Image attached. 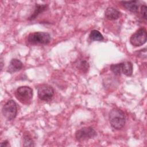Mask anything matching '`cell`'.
Returning <instances> with one entry per match:
<instances>
[{"mask_svg": "<svg viewBox=\"0 0 147 147\" xmlns=\"http://www.w3.org/2000/svg\"><path fill=\"white\" fill-rule=\"evenodd\" d=\"M109 119L113 129L119 130L122 129L125 123V115L124 112L118 107L111 109L109 113Z\"/></svg>", "mask_w": 147, "mask_h": 147, "instance_id": "1", "label": "cell"}, {"mask_svg": "<svg viewBox=\"0 0 147 147\" xmlns=\"http://www.w3.org/2000/svg\"><path fill=\"white\" fill-rule=\"evenodd\" d=\"M33 94L32 88L26 86L18 87L14 93L16 98L24 105H29L31 103Z\"/></svg>", "mask_w": 147, "mask_h": 147, "instance_id": "2", "label": "cell"}, {"mask_svg": "<svg viewBox=\"0 0 147 147\" xmlns=\"http://www.w3.org/2000/svg\"><path fill=\"white\" fill-rule=\"evenodd\" d=\"M51 35L47 32H36L30 33L28 36V42L31 44H48L51 41Z\"/></svg>", "mask_w": 147, "mask_h": 147, "instance_id": "3", "label": "cell"}, {"mask_svg": "<svg viewBox=\"0 0 147 147\" xmlns=\"http://www.w3.org/2000/svg\"><path fill=\"white\" fill-rule=\"evenodd\" d=\"M3 115L9 121L14 119L17 114V106L13 100H7L2 109Z\"/></svg>", "mask_w": 147, "mask_h": 147, "instance_id": "4", "label": "cell"}, {"mask_svg": "<svg viewBox=\"0 0 147 147\" xmlns=\"http://www.w3.org/2000/svg\"><path fill=\"white\" fill-rule=\"evenodd\" d=\"M146 30L144 28L138 29L130 38V44L134 47H140L144 45L146 42Z\"/></svg>", "mask_w": 147, "mask_h": 147, "instance_id": "5", "label": "cell"}, {"mask_svg": "<svg viewBox=\"0 0 147 147\" xmlns=\"http://www.w3.org/2000/svg\"><path fill=\"white\" fill-rule=\"evenodd\" d=\"M96 136V132L91 126L81 128L75 132V138L79 141H83L92 138Z\"/></svg>", "mask_w": 147, "mask_h": 147, "instance_id": "6", "label": "cell"}, {"mask_svg": "<svg viewBox=\"0 0 147 147\" xmlns=\"http://www.w3.org/2000/svg\"><path fill=\"white\" fill-rule=\"evenodd\" d=\"M54 90L48 84H41L37 88L38 98L44 101H50L54 95Z\"/></svg>", "mask_w": 147, "mask_h": 147, "instance_id": "7", "label": "cell"}, {"mask_svg": "<svg viewBox=\"0 0 147 147\" xmlns=\"http://www.w3.org/2000/svg\"><path fill=\"white\" fill-rule=\"evenodd\" d=\"M121 74H123L126 76H130L133 71V66L130 61H125L119 63Z\"/></svg>", "mask_w": 147, "mask_h": 147, "instance_id": "8", "label": "cell"}, {"mask_svg": "<svg viewBox=\"0 0 147 147\" xmlns=\"http://www.w3.org/2000/svg\"><path fill=\"white\" fill-rule=\"evenodd\" d=\"M121 16L119 11L113 7H108L105 12V17L109 20H116Z\"/></svg>", "mask_w": 147, "mask_h": 147, "instance_id": "9", "label": "cell"}, {"mask_svg": "<svg viewBox=\"0 0 147 147\" xmlns=\"http://www.w3.org/2000/svg\"><path fill=\"white\" fill-rule=\"evenodd\" d=\"M23 67L22 63L17 59H13L11 60L7 72H9L10 74H12L15 72H17L22 69Z\"/></svg>", "mask_w": 147, "mask_h": 147, "instance_id": "10", "label": "cell"}, {"mask_svg": "<svg viewBox=\"0 0 147 147\" xmlns=\"http://www.w3.org/2000/svg\"><path fill=\"white\" fill-rule=\"evenodd\" d=\"M121 3L130 11L133 13H137L139 8V2L138 1H121Z\"/></svg>", "mask_w": 147, "mask_h": 147, "instance_id": "11", "label": "cell"}, {"mask_svg": "<svg viewBox=\"0 0 147 147\" xmlns=\"http://www.w3.org/2000/svg\"><path fill=\"white\" fill-rule=\"evenodd\" d=\"M47 7L48 5L47 4H36L34 12L28 18V20L30 21L34 20L41 13H42L46 10Z\"/></svg>", "mask_w": 147, "mask_h": 147, "instance_id": "12", "label": "cell"}, {"mask_svg": "<svg viewBox=\"0 0 147 147\" xmlns=\"http://www.w3.org/2000/svg\"><path fill=\"white\" fill-rule=\"evenodd\" d=\"M90 40L92 41H103L104 38L101 33L97 30H92L89 35Z\"/></svg>", "mask_w": 147, "mask_h": 147, "instance_id": "13", "label": "cell"}, {"mask_svg": "<svg viewBox=\"0 0 147 147\" xmlns=\"http://www.w3.org/2000/svg\"><path fill=\"white\" fill-rule=\"evenodd\" d=\"M23 146H34V144L32 139L28 134H26L24 136Z\"/></svg>", "mask_w": 147, "mask_h": 147, "instance_id": "14", "label": "cell"}, {"mask_svg": "<svg viewBox=\"0 0 147 147\" xmlns=\"http://www.w3.org/2000/svg\"><path fill=\"white\" fill-rule=\"evenodd\" d=\"M78 68L82 70L83 72H86L88 71V69L89 68V64L87 61L83 60V61H80V63L79 64Z\"/></svg>", "mask_w": 147, "mask_h": 147, "instance_id": "15", "label": "cell"}, {"mask_svg": "<svg viewBox=\"0 0 147 147\" xmlns=\"http://www.w3.org/2000/svg\"><path fill=\"white\" fill-rule=\"evenodd\" d=\"M146 9L147 7L145 5H143L141 7V14L143 18L145 20H146Z\"/></svg>", "mask_w": 147, "mask_h": 147, "instance_id": "16", "label": "cell"}, {"mask_svg": "<svg viewBox=\"0 0 147 147\" xmlns=\"http://www.w3.org/2000/svg\"><path fill=\"white\" fill-rule=\"evenodd\" d=\"M0 146L1 147H8L10 146V144L7 140H5L1 143Z\"/></svg>", "mask_w": 147, "mask_h": 147, "instance_id": "17", "label": "cell"}, {"mask_svg": "<svg viewBox=\"0 0 147 147\" xmlns=\"http://www.w3.org/2000/svg\"><path fill=\"white\" fill-rule=\"evenodd\" d=\"M1 69H2V67H3V63H2V59H1Z\"/></svg>", "mask_w": 147, "mask_h": 147, "instance_id": "18", "label": "cell"}]
</instances>
